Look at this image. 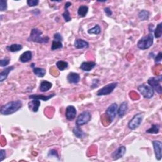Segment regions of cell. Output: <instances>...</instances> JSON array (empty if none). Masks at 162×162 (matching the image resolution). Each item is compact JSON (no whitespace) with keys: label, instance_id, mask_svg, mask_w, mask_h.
Instances as JSON below:
<instances>
[{"label":"cell","instance_id":"obj_1","mask_svg":"<svg viewBox=\"0 0 162 162\" xmlns=\"http://www.w3.org/2000/svg\"><path fill=\"white\" fill-rule=\"evenodd\" d=\"M22 107V102L20 100L10 101L1 106L0 113L3 115H10L17 112Z\"/></svg>","mask_w":162,"mask_h":162},{"label":"cell","instance_id":"obj_2","mask_svg":"<svg viewBox=\"0 0 162 162\" xmlns=\"http://www.w3.org/2000/svg\"><path fill=\"white\" fill-rule=\"evenodd\" d=\"M27 40L29 42L44 44L49 42V38L48 36H43V32L41 30L38 28H33Z\"/></svg>","mask_w":162,"mask_h":162},{"label":"cell","instance_id":"obj_3","mask_svg":"<svg viewBox=\"0 0 162 162\" xmlns=\"http://www.w3.org/2000/svg\"><path fill=\"white\" fill-rule=\"evenodd\" d=\"M154 36L152 33H149L139 39L137 46L141 50H146L149 49L153 44Z\"/></svg>","mask_w":162,"mask_h":162},{"label":"cell","instance_id":"obj_4","mask_svg":"<svg viewBox=\"0 0 162 162\" xmlns=\"http://www.w3.org/2000/svg\"><path fill=\"white\" fill-rule=\"evenodd\" d=\"M161 80H162L161 75L157 76V77H152L148 79V84L150 85L157 93L161 94L162 93V88L161 85Z\"/></svg>","mask_w":162,"mask_h":162},{"label":"cell","instance_id":"obj_5","mask_svg":"<svg viewBox=\"0 0 162 162\" xmlns=\"http://www.w3.org/2000/svg\"><path fill=\"white\" fill-rule=\"evenodd\" d=\"M138 89L144 98L151 99L154 96L155 91L148 84H141L138 86Z\"/></svg>","mask_w":162,"mask_h":162},{"label":"cell","instance_id":"obj_6","mask_svg":"<svg viewBox=\"0 0 162 162\" xmlns=\"http://www.w3.org/2000/svg\"><path fill=\"white\" fill-rule=\"evenodd\" d=\"M144 115L143 113H139L135 114L132 119L129 122L127 127L130 130H135L138 129L142 124Z\"/></svg>","mask_w":162,"mask_h":162},{"label":"cell","instance_id":"obj_7","mask_svg":"<svg viewBox=\"0 0 162 162\" xmlns=\"http://www.w3.org/2000/svg\"><path fill=\"white\" fill-rule=\"evenodd\" d=\"M91 119V114L89 111H84L76 119L75 124L77 126H82L87 124Z\"/></svg>","mask_w":162,"mask_h":162},{"label":"cell","instance_id":"obj_8","mask_svg":"<svg viewBox=\"0 0 162 162\" xmlns=\"http://www.w3.org/2000/svg\"><path fill=\"white\" fill-rule=\"evenodd\" d=\"M117 85H118L117 82H112V83L108 84L107 85H105L102 88L99 89L97 93H96V94H97L98 96L109 95L113 92L114 89L116 87H117Z\"/></svg>","mask_w":162,"mask_h":162},{"label":"cell","instance_id":"obj_9","mask_svg":"<svg viewBox=\"0 0 162 162\" xmlns=\"http://www.w3.org/2000/svg\"><path fill=\"white\" fill-rule=\"evenodd\" d=\"M118 105L116 103H113L110 105L108 108L106 110V114L108 116L110 120V122H112L115 119V116L117 114L118 110Z\"/></svg>","mask_w":162,"mask_h":162},{"label":"cell","instance_id":"obj_10","mask_svg":"<svg viewBox=\"0 0 162 162\" xmlns=\"http://www.w3.org/2000/svg\"><path fill=\"white\" fill-rule=\"evenodd\" d=\"M152 144L153 146L155 155L157 160H161L162 158V143L160 141H153Z\"/></svg>","mask_w":162,"mask_h":162},{"label":"cell","instance_id":"obj_11","mask_svg":"<svg viewBox=\"0 0 162 162\" xmlns=\"http://www.w3.org/2000/svg\"><path fill=\"white\" fill-rule=\"evenodd\" d=\"M77 115V110L72 105L68 106L65 111V117L68 121L74 120Z\"/></svg>","mask_w":162,"mask_h":162},{"label":"cell","instance_id":"obj_12","mask_svg":"<svg viewBox=\"0 0 162 162\" xmlns=\"http://www.w3.org/2000/svg\"><path fill=\"white\" fill-rule=\"evenodd\" d=\"M126 152V147L125 146H120L112 154V158L113 160H119L124 156Z\"/></svg>","mask_w":162,"mask_h":162},{"label":"cell","instance_id":"obj_13","mask_svg":"<svg viewBox=\"0 0 162 162\" xmlns=\"http://www.w3.org/2000/svg\"><path fill=\"white\" fill-rule=\"evenodd\" d=\"M129 110V106L128 103L127 101H124L120 105L119 107H118L117 110V114L120 118H122L124 116V115Z\"/></svg>","mask_w":162,"mask_h":162},{"label":"cell","instance_id":"obj_14","mask_svg":"<svg viewBox=\"0 0 162 162\" xmlns=\"http://www.w3.org/2000/svg\"><path fill=\"white\" fill-rule=\"evenodd\" d=\"M96 66L94 62H84L82 63L80 66V68L84 72H90Z\"/></svg>","mask_w":162,"mask_h":162},{"label":"cell","instance_id":"obj_15","mask_svg":"<svg viewBox=\"0 0 162 162\" xmlns=\"http://www.w3.org/2000/svg\"><path fill=\"white\" fill-rule=\"evenodd\" d=\"M67 79L70 84H77L80 80V75L75 72H70L68 74Z\"/></svg>","mask_w":162,"mask_h":162},{"label":"cell","instance_id":"obj_16","mask_svg":"<svg viewBox=\"0 0 162 162\" xmlns=\"http://www.w3.org/2000/svg\"><path fill=\"white\" fill-rule=\"evenodd\" d=\"M55 94H49L48 96H45L43 94H32L30 95L29 98V99H38V100H43L44 101H47L51 98H53L54 96H55Z\"/></svg>","mask_w":162,"mask_h":162},{"label":"cell","instance_id":"obj_17","mask_svg":"<svg viewBox=\"0 0 162 162\" xmlns=\"http://www.w3.org/2000/svg\"><path fill=\"white\" fill-rule=\"evenodd\" d=\"M40 105V100H38V99H33L32 101H30V102L28 103V106H29V110L34 113L38 112Z\"/></svg>","mask_w":162,"mask_h":162},{"label":"cell","instance_id":"obj_18","mask_svg":"<svg viewBox=\"0 0 162 162\" xmlns=\"http://www.w3.org/2000/svg\"><path fill=\"white\" fill-rule=\"evenodd\" d=\"M32 58V53L30 51L24 52L19 58V61L22 63H27Z\"/></svg>","mask_w":162,"mask_h":162},{"label":"cell","instance_id":"obj_19","mask_svg":"<svg viewBox=\"0 0 162 162\" xmlns=\"http://www.w3.org/2000/svg\"><path fill=\"white\" fill-rule=\"evenodd\" d=\"M14 66H9V67L5 68L0 73V82H3L4 80H6L8 77L9 74L14 70Z\"/></svg>","mask_w":162,"mask_h":162},{"label":"cell","instance_id":"obj_20","mask_svg":"<svg viewBox=\"0 0 162 162\" xmlns=\"http://www.w3.org/2000/svg\"><path fill=\"white\" fill-rule=\"evenodd\" d=\"M74 47L76 49H84L89 47V44L85 40L78 39H76L74 42Z\"/></svg>","mask_w":162,"mask_h":162},{"label":"cell","instance_id":"obj_21","mask_svg":"<svg viewBox=\"0 0 162 162\" xmlns=\"http://www.w3.org/2000/svg\"><path fill=\"white\" fill-rule=\"evenodd\" d=\"M53 84L52 82H49L48 80H43L40 84L39 86V90L41 91V92H47L51 88H52Z\"/></svg>","mask_w":162,"mask_h":162},{"label":"cell","instance_id":"obj_22","mask_svg":"<svg viewBox=\"0 0 162 162\" xmlns=\"http://www.w3.org/2000/svg\"><path fill=\"white\" fill-rule=\"evenodd\" d=\"M23 48L22 45L20 44H12L7 46L6 49L10 52H18L19 51L22 50Z\"/></svg>","mask_w":162,"mask_h":162},{"label":"cell","instance_id":"obj_23","mask_svg":"<svg viewBox=\"0 0 162 162\" xmlns=\"http://www.w3.org/2000/svg\"><path fill=\"white\" fill-rule=\"evenodd\" d=\"M72 132L76 138H77L79 139H82L85 136V134L84 133V132H83V130L80 128L79 126L75 127L72 130Z\"/></svg>","mask_w":162,"mask_h":162},{"label":"cell","instance_id":"obj_24","mask_svg":"<svg viewBox=\"0 0 162 162\" xmlns=\"http://www.w3.org/2000/svg\"><path fill=\"white\" fill-rule=\"evenodd\" d=\"M89 8L86 5H81L77 10V14L80 17H85L87 15Z\"/></svg>","mask_w":162,"mask_h":162},{"label":"cell","instance_id":"obj_25","mask_svg":"<svg viewBox=\"0 0 162 162\" xmlns=\"http://www.w3.org/2000/svg\"><path fill=\"white\" fill-rule=\"evenodd\" d=\"M160 128V126L159 124H153L149 129L146 130V133L151 134H157L159 133Z\"/></svg>","mask_w":162,"mask_h":162},{"label":"cell","instance_id":"obj_26","mask_svg":"<svg viewBox=\"0 0 162 162\" xmlns=\"http://www.w3.org/2000/svg\"><path fill=\"white\" fill-rule=\"evenodd\" d=\"M150 13L148 11L145 10H143L139 12L138 13V17L139 18L142 20V21H145V20H148L149 18Z\"/></svg>","mask_w":162,"mask_h":162},{"label":"cell","instance_id":"obj_27","mask_svg":"<svg viewBox=\"0 0 162 162\" xmlns=\"http://www.w3.org/2000/svg\"><path fill=\"white\" fill-rule=\"evenodd\" d=\"M56 66L60 71H63L68 67V63L65 61L60 60L56 63Z\"/></svg>","mask_w":162,"mask_h":162},{"label":"cell","instance_id":"obj_28","mask_svg":"<svg viewBox=\"0 0 162 162\" xmlns=\"http://www.w3.org/2000/svg\"><path fill=\"white\" fill-rule=\"evenodd\" d=\"M33 72L37 77L42 78L46 75V70L43 68L34 67L33 68Z\"/></svg>","mask_w":162,"mask_h":162},{"label":"cell","instance_id":"obj_29","mask_svg":"<svg viewBox=\"0 0 162 162\" xmlns=\"http://www.w3.org/2000/svg\"><path fill=\"white\" fill-rule=\"evenodd\" d=\"M162 35V23H160L156 27L155 29H154V35L155 38L158 39L160 38Z\"/></svg>","mask_w":162,"mask_h":162},{"label":"cell","instance_id":"obj_30","mask_svg":"<svg viewBox=\"0 0 162 162\" xmlns=\"http://www.w3.org/2000/svg\"><path fill=\"white\" fill-rule=\"evenodd\" d=\"M101 27L99 25H96L92 29H90L88 30V33L89 34H94V35H98L101 33Z\"/></svg>","mask_w":162,"mask_h":162},{"label":"cell","instance_id":"obj_31","mask_svg":"<svg viewBox=\"0 0 162 162\" xmlns=\"http://www.w3.org/2000/svg\"><path fill=\"white\" fill-rule=\"evenodd\" d=\"M63 48V44L62 41H60V40H54L52 41V50L54 51L56 49H60Z\"/></svg>","mask_w":162,"mask_h":162},{"label":"cell","instance_id":"obj_32","mask_svg":"<svg viewBox=\"0 0 162 162\" xmlns=\"http://www.w3.org/2000/svg\"><path fill=\"white\" fill-rule=\"evenodd\" d=\"M62 17H63L65 22H68L71 20H72V18H71L70 17V12H68V10H65V12L62 13Z\"/></svg>","mask_w":162,"mask_h":162},{"label":"cell","instance_id":"obj_33","mask_svg":"<svg viewBox=\"0 0 162 162\" xmlns=\"http://www.w3.org/2000/svg\"><path fill=\"white\" fill-rule=\"evenodd\" d=\"M48 157H55V158H57L58 159H60V158H59V155H58V151H57V150H56V149H51V150L48 152Z\"/></svg>","mask_w":162,"mask_h":162},{"label":"cell","instance_id":"obj_34","mask_svg":"<svg viewBox=\"0 0 162 162\" xmlns=\"http://www.w3.org/2000/svg\"><path fill=\"white\" fill-rule=\"evenodd\" d=\"M7 9V1L4 0L0 1V11L4 12Z\"/></svg>","mask_w":162,"mask_h":162},{"label":"cell","instance_id":"obj_35","mask_svg":"<svg viewBox=\"0 0 162 162\" xmlns=\"http://www.w3.org/2000/svg\"><path fill=\"white\" fill-rule=\"evenodd\" d=\"M39 3V0H28V1H27V4L29 5V7H33L38 6Z\"/></svg>","mask_w":162,"mask_h":162},{"label":"cell","instance_id":"obj_36","mask_svg":"<svg viewBox=\"0 0 162 162\" xmlns=\"http://www.w3.org/2000/svg\"><path fill=\"white\" fill-rule=\"evenodd\" d=\"M10 59L8 58H4V59H1L0 60V66H1V67H7V65H9L10 63Z\"/></svg>","mask_w":162,"mask_h":162},{"label":"cell","instance_id":"obj_37","mask_svg":"<svg viewBox=\"0 0 162 162\" xmlns=\"http://www.w3.org/2000/svg\"><path fill=\"white\" fill-rule=\"evenodd\" d=\"M162 60V53L160 52L158 53V54L156 55L155 57V63H158L161 62Z\"/></svg>","mask_w":162,"mask_h":162},{"label":"cell","instance_id":"obj_38","mask_svg":"<svg viewBox=\"0 0 162 162\" xmlns=\"http://www.w3.org/2000/svg\"><path fill=\"white\" fill-rule=\"evenodd\" d=\"M99 83V80L98 79H95L93 80V83L91 85V89H94L96 88H97Z\"/></svg>","mask_w":162,"mask_h":162},{"label":"cell","instance_id":"obj_39","mask_svg":"<svg viewBox=\"0 0 162 162\" xmlns=\"http://www.w3.org/2000/svg\"><path fill=\"white\" fill-rule=\"evenodd\" d=\"M6 151L4 149L0 150V161H3L4 159L6 158Z\"/></svg>","mask_w":162,"mask_h":162},{"label":"cell","instance_id":"obj_40","mask_svg":"<svg viewBox=\"0 0 162 162\" xmlns=\"http://www.w3.org/2000/svg\"><path fill=\"white\" fill-rule=\"evenodd\" d=\"M104 11L106 15V16L108 17H111V15H112L113 14V12L112 11H111V10L108 8V7H106V8H104Z\"/></svg>","mask_w":162,"mask_h":162},{"label":"cell","instance_id":"obj_41","mask_svg":"<svg viewBox=\"0 0 162 162\" xmlns=\"http://www.w3.org/2000/svg\"><path fill=\"white\" fill-rule=\"evenodd\" d=\"M53 38H54V40H60V41H62V40H63V38L62 36V35H61L58 32L55 33L54 34V35H53Z\"/></svg>","mask_w":162,"mask_h":162},{"label":"cell","instance_id":"obj_42","mask_svg":"<svg viewBox=\"0 0 162 162\" xmlns=\"http://www.w3.org/2000/svg\"><path fill=\"white\" fill-rule=\"evenodd\" d=\"M148 30L149 31V33H152L154 31V25H153V24H150L148 25Z\"/></svg>","mask_w":162,"mask_h":162},{"label":"cell","instance_id":"obj_43","mask_svg":"<svg viewBox=\"0 0 162 162\" xmlns=\"http://www.w3.org/2000/svg\"><path fill=\"white\" fill-rule=\"evenodd\" d=\"M71 6H72V3H71L69 1L66 2V3L65 4V10H68V8L70 7Z\"/></svg>","mask_w":162,"mask_h":162},{"label":"cell","instance_id":"obj_44","mask_svg":"<svg viewBox=\"0 0 162 162\" xmlns=\"http://www.w3.org/2000/svg\"><path fill=\"white\" fill-rule=\"evenodd\" d=\"M37 12H40L39 11V10H38V9L34 10L32 12V13H34V15H37V16H38V15H39L37 13Z\"/></svg>","mask_w":162,"mask_h":162}]
</instances>
